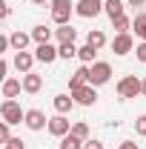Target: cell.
<instances>
[{"label": "cell", "instance_id": "obj_1", "mask_svg": "<svg viewBox=\"0 0 146 149\" xmlns=\"http://www.w3.org/2000/svg\"><path fill=\"white\" fill-rule=\"evenodd\" d=\"M49 12H52V20H55L57 26H66L74 15V3L72 0H52L49 3Z\"/></svg>", "mask_w": 146, "mask_h": 149}, {"label": "cell", "instance_id": "obj_2", "mask_svg": "<svg viewBox=\"0 0 146 149\" xmlns=\"http://www.w3.org/2000/svg\"><path fill=\"white\" fill-rule=\"evenodd\" d=\"M140 86H143V80H138V74H126V77L117 80V95H120L123 100L138 97V95H140Z\"/></svg>", "mask_w": 146, "mask_h": 149}, {"label": "cell", "instance_id": "obj_3", "mask_svg": "<svg viewBox=\"0 0 146 149\" xmlns=\"http://www.w3.org/2000/svg\"><path fill=\"white\" fill-rule=\"evenodd\" d=\"M89 69H92V74H89V83H92V86H103V83H109L112 66L106 63V60H95Z\"/></svg>", "mask_w": 146, "mask_h": 149}, {"label": "cell", "instance_id": "obj_4", "mask_svg": "<svg viewBox=\"0 0 146 149\" xmlns=\"http://www.w3.org/2000/svg\"><path fill=\"white\" fill-rule=\"evenodd\" d=\"M0 115H3V120L6 123H23V118H26V112L20 109L17 100H3V106H0Z\"/></svg>", "mask_w": 146, "mask_h": 149}, {"label": "cell", "instance_id": "obj_5", "mask_svg": "<svg viewBox=\"0 0 146 149\" xmlns=\"http://www.w3.org/2000/svg\"><path fill=\"white\" fill-rule=\"evenodd\" d=\"M103 12V0H77L74 3V15H80V17H97Z\"/></svg>", "mask_w": 146, "mask_h": 149}, {"label": "cell", "instance_id": "obj_6", "mask_svg": "<svg viewBox=\"0 0 146 149\" xmlns=\"http://www.w3.org/2000/svg\"><path fill=\"white\" fill-rule=\"evenodd\" d=\"M23 123H26V129H32V132L49 129V118H46L40 109H26V118H23Z\"/></svg>", "mask_w": 146, "mask_h": 149}, {"label": "cell", "instance_id": "obj_7", "mask_svg": "<svg viewBox=\"0 0 146 149\" xmlns=\"http://www.w3.org/2000/svg\"><path fill=\"white\" fill-rule=\"evenodd\" d=\"M72 97H74V103H80V106H95V103H97V92H95L92 83L80 86V89H74Z\"/></svg>", "mask_w": 146, "mask_h": 149}, {"label": "cell", "instance_id": "obj_8", "mask_svg": "<svg viewBox=\"0 0 146 149\" xmlns=\"http://www.w3.org/2000/svg\"><path fill=\"white\" fill-rule=\"evenodd\" d=\"M132 49H135V37L129 35V32L115 35V40H112V52H115V55H129Z\"/></svg>", "mask_w": 146, "mask_h": 149}, {"label": "cell", "instance_id": "obj_9", "mask_svg": "<svg viewBox=\"0 0 146 149\" xmlns=\"http://www.w3.org/2000/svg\"><path fill=\"white\" fill-rule=\"evenodd\" d=\"M72 126H69V118L66 115H55V118H49V135H55V138H63V135H69Z\"/></svg>", "mask_w": 146, "mask_h": 149}, {"label": "cell", "instance_id": "obj_10", "mask_svg": "<svg viewBox=\"0 0 146 149\" xmlns=\"http://www.w3.org/2000/svg\"><path fill=\"white\" fill-rule=\"evenodd\" d=\"M35 57H37V63H55L57 57H60V52H57V46H52V43H40L35 49Z\"/></svg>", "mask_w": 146, "mask_h": 149}, {"label": "cell", "instance_id": "obj_11", "mask_svg": "<svg viewBox=\"0 0 146 149\" xmlns=\"http://www.w3.org/2000/svg\"><path fill=\"white\" fill-rule=\"evenodd\" d=\"M35 60L37 57L32 55V52H15V60H12V63H15V69H17L20 74H29L32 66H35Z\"/></svg>", "mask_w": 146, "mask_h": 149}, {"label": "cell", "instance_id": "obj_12", "mask_svg": "<svg viewBox=\"0 0 146 149\" xmlns=\"http://www.w3.org/2000/svg\"><path fill=\"white\" fill-rule=\"evenodd\" d=\"M43 89V77L37 72H29V74H23V92L26 95H37Z\"/></svg>", "mask_w": 146, "mask_h": 149}, {"label": "cell", "instance_id": "obj_13", "mask_svg": "<svg viewBox=\"0 0 146 149\" xmlns=\"http://www.w3.org/2000/svg\"><path fill=\"white\" fill-rule=\"evenodd\" d=\"M20 92H23V80H17V77H6L3 80V97L6 100H15Z\"/></svg>", "mask_w": 146, "mask_h": 149}, {"label": "cell", "instance_id": "obj_14", "mask_svg": "<svg viewBox=\"0 0 146 149\" xmlns=\"http://www.w3.org/2000/svg\"><path fill=\"white\" fill-rule=\"evenodd\" d=\"M89 74H92V69L86 66V63H83V66H80V69L72 74V80H69V92L80 89V86H86V83H89Z\"/></svg>", "mask_w": 146, "mask_h": 149}, {"label": "cell", "instance_id": "obj_15", "mask_svg": "<svg viewBox=\"0 0 146 149\" xmlns=\"http://www.w3.org/2000/svg\"><path fill=\"white\" fill-rule=\"evenodd\" d=\"M52 106H55L57 115H69V112L74 109V97H69V95H55Z\"/></svg>", "mask_w": 146, "mask_h": 149}, {"label": "cell", "instance_id": "obj_16", "mask_svg": "<svg viewBox=\"0 0 146 149\" xmlns=\"http://www.w3.org/2000/svg\"><path fill=\"white\" fill-rule=\"evenodd\" d=\"M9 40H12V49H15V52H26L29 43H32V35H26V32H12Z\"/></svg>", "mask_w": 146, "mask_h": 149}, {"label": "cell", "instance_id": "obj_17", "mask_svg": "<svg viewBox=\"0 0 146 149\" xmlns=\"http://www.w3.org/2000/svg\"><path fill=\"white\" fill-rule=\"evenodd\" d=\"M132 32L138 35L140 43H146V12H138V15L132 17Z\"/></svg>", "mask_w": 146, "mask_h": 149}, {"label": "cell", "instance_id": "obj_18", "mask_svg": "<svg viewBox=\"0 0 146 149\" xmlns=\"http://www.w3.org/2000/svg\"><path fill=\"white\" fill-rule=\"evenodd\" d=\"M123 9H126V0H103V12L109 15V20L120 17V15H123Z\"/></svg>", "mask_w": 146, "mask_h": 149}, {"label": "cell", "instance_id": "obj_19", "mask_svg": "<svg viewBox=\"0 0 146 149\" xmlns=\"http://www.w3.org/2000/svg\"><path fill=\"white\" fill-rule=\"evenodd\" d=\"M52 35H55V29H49V26H35L32 29V40L37 46L40 43H52Z\"/></svg>", "mask_w": 146, "mask_h": 149}, {"label": "cell", "instance_id": "obj_20", "mask_svg": "<svg viewBox=\"0 0 146 149\" xmlns=\"http://www.w3.org/2000/svg\"><path fill=\"white\" fill-rule=\"evenodd\" d=\"M55 37H57V43H74L77 29H72L69 23H66V26H57V29H55Z\"/></svg>", "mask_w": 146, "mask_h": 149}, {"label": "cell", "instance_id": "obj_21", "mask_svg": "<svg viewBox=\"0 0 146 149\" xmlns=\"http://www.w3.org/2000/svg\"><path fill=\"white\" fill-rule=\"evenodd\" d=\"M77 57H80L86 66H92V63H95V57H97V49H95V46H89V43H83V46L77 49Z\"/></svg>", "mask_w": 146, "mask_h": 149}, {"label": "cell", "instance_id": "obj_22", "mask_svg": "<svg viewBox=\"0 0 146 149\" xmlns=\"http://www.w3.org/2000/svg\"><path fill=\"white\" fill-rule=\"evenodd\" d=\"M86 43L95 46V49H103V46H106V35H103L100 29H92L89 35H86Z\"/></svg>", "mask_w": 146, "mask_h": 149}, {"label": "cell", "instance_id": "obj_23", "mask_svg": "<svg viewBox=\"0 0 146 149\" xmlns=\"http://www.w3.org/2000/svg\"><path fill=\"white\" fill-rule=\"evenodd\" d=\"M83 143H86V141H80L77 135H72V132L60 138V149H83Z\"/></svg>", "mask_w": 146, "mask_h": 149}, {"label": "cell", "instance_id": "obj_24", "mask_svg": "<svg viewBox=\"0 0 146 149\" xmlns=\"http://www.w3.org/2000/svg\"><path fill=\"white\" fill-rule=\"evenodd\" d=\"M57 52L63 60H72V57H77V46L74 43H57Z\"/></svg>", "mask_w": 146, "mask_h": 149}, {"label": "cell", "instance_id": "obj_25", "mask_svg": "<svg viewBox=\"0 0 146 149\" xmlns=\"http://www.w3.org/2000/svg\"><path fill=\"white\" fill-rule=\"evenodd\" d=\"M112 26H115V32H117V35H123V32H129V29H132V20H129L126 15H120V17L112 20Z\"/></svg>", "mask_w": 146, "mask_h": 149}, {"label": "cell", "instance_id": "obj_26", "mask_svg": "<svg viewBox=\"0 0 146 149\" xmlns=\"http://www.w3.org/2000/svg\"><path fill=\"white\" fill-rule=\"evenodd\" d=\"M72 135H77L80 141H89V126L83 120H77V123H72Z\"/></svg>", "mask_w": 146, "mask_h": 149}, {"label": "cell", "instance_id": "obj_27", "mask_svg": "<svg viewBox=\"0 0 146 149\" xmlns=\"http://www.w3.org/2000/svg\"><path fill=\"white\" fill-rule=\"evenodd\" d=\"M9 126H12V123H6V120L0 123V143H9V141H12V132H9Z\"/></svg>", "mask_w": 146, "mask_h": 149}, {"label": "cell", "instance_id": "obj_28", "mask_svg": "<svg viewBox=\"0 0 146 149\" xmlns=\"http://www.w3.org/2000/svg\"><path fill=\"white\" fill-rule=\"evenodd\" d=\"M135 132H138L140 138H146V115H140V118L135 120Z\"/></svg>", "mask_w": 146, "mask_h": 149}, {"label": "cell", "instance_id": "obj_29", "mask_svg": "<svg viewBox=\"0 0 146 149\" xmlns=\"http://www.w3.org/2000/svg\"><path fill=\"white\" fill-rule=\"evenodd\" d=\"M3 149H26V143H23V138H12L9 143H3Z\"/></svg>", "mask_w": 146, "mask_h": 149}, {"label": "cell", "instance_id": "obj_30", "mask_svg": "<svg viewBox=\"0 0 146 149\" xmlns=\"http://www.w3.org/2000/svg\"><path fill=\"white\" fill-rule=\"evenodd\" d=\"M135 55H138L140 63H146V43H138V52H135Z\"/></svg>", "mask_w": 146, "mask_h": 149}, {"label": "cell", "instance_id": "obj_31", "mask_svg": "<svg viewBox=\"0 0 146 149\" xmlns=\"http://www.w3.org/2000/svg\"><path fill=\"white\" fill-rule=\"evenodd\" d=\"M83 149H103V143H100V141H86Z\"/></svg>", "mask_w": 146, "mask_h": 149}, {"label": "cell", "instance_id": "obj_32", "mask_svg": "<svg viewBox=\"0 0 146 149\" xmlns=\"http://www.w3.org/2000/svg\"><path fill=\"white\" fill-rule=\"evenodd\" d=\"M9 60H0V77H3V80H6V77H9Z\"/></svg>", "mask_w": 146, "mask_h": 149}, {"label": "cell", "instance_id": "obj_33", "mask_svg": "<svg viewBox=\"0 0 146 149\" xmlns=\"http://www.w3.org/2000/svg\"><path fill=\"white\" fill-rule=\"evenodd\" d=\"M117 149H138V143H135V141H123Z\"/></svg>", "mask_w": 146, "mask_h": 149}, {"label": "cell", "instance_id": "obj_34", "mask_svg": "<svg viewBox=\"0 0 146 149\" xmlns=\"http://www.w3.org/2000/svg\"><path fill=\"white\" fill-rule=\"evenodd\" d=\"M146 0H126V6H143Z\"/></svg>", "mask_w": 146, "mask_h": 149}, {"label": "cell", "instance_id": "obj_35", "mask_svg": "<svg viewBox=\"0 0 146 149\" xmlns=\"http://www.w3.org/2000/svg\"><path fill=\"white\" fill-rule=\"evenodd\" d=\"M32 3H35V6H49L52 0H32Z\"/></svg>", "mask_w": 146, "mask_h": 149}, {"label": "cell", "instance_id": "obj_36", "mask_svg": "<svg viewBox=\"0 0 146 149\" xmlns=\"http://www.w3.org/2000/svg\"><path fill=\"white\" fill-rule=\"evenodd\" d=\"M140 95H146V77H143V86H140Z\"/></svg>", "mask_w": 146, "mask_h": 149}]
</instances>
